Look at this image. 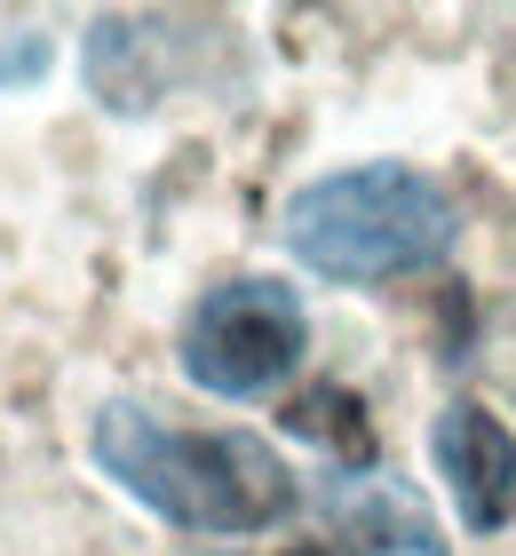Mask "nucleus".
Returning a JSON list of instances; mask_svg holds the SVG:
<instances>
[{"label": "nucleus", "instance_id": "obj_1", "mask_svg": "<svg viewBox=\"0 0 516 556\" xmlns=\"http://www.w3.org/2000/svg\"><path fill=\"white\" fill-rule=\"evenodd\" d=\"M88 453L119 493L160 509L184 533H270L294 509L287 462L247 429H175L136 397H112L88 421Z\"/></svg>", "mask_w": 516, "mask_h": 556}, {"label": "nucleus", "instance_id": "obj_2", "mask_svg": "<svg viewBox=\"0 0 516 556\" xmlns=\"http://www.w3.org/2000/svg\"><path fill=\"white\" fill-rule=\"evenodd\" d=\"M461 215L437 175L366 160L342 175H318L287 199V247L342 287H381V278H413L453 247Z\"/></svg>", "mask_w": 516, "mask_h": 556}, {"label": "nucleus", "instance_id": "obj_3", "mask_svg": "<svg viewBox=\"0 0 516 556\" xmlns=\"http://www.w3.org/2000/svg\"><path fill=\"white\" fill-rule=\"evenodd\" d=\"M302 350H310V318L287 278H223L191 302L175 358L206 397H263L302 366Z\"/></svg>", "mask_w": 516, "mask_h": 556}, {"label": "nucleus", "instance_id": "obj_4", "mask_svg": "<svg viewBox=\"0 0 516 556\" xmlns=\"http://www.w3.org/2000/svg\"><path fill=\"white\" fill-rule=\"evenodd\" d=\"M429 453H437V477L453 485L461 525L501 533L516 517V438L484 406H445L429 429Z\"/></svg>", "mask_w": 516, "mask_h": 556}, {"label": "nucleus", "instance_id": "obj_5", "mask_svg": "<svg viewBox=\"0 0 516 556\" xmlns=\"http://www.w3.org/2000/svg\"><path fill=\"white\" fill-rule=\"evenodd\" d=\"M333 525H342V556H445V533L413 493L381 485V477H342L333 485Z\"/></svg>", "mask_w": 516, "mask_h": 556}, {"label": "nucleus", "instance_id": "obj_6", "mask_svg": "<svg viewBox=\"0 0 516 556\" xmlns=\"http://www.w3.org/2000/svg\"><path fill=\"white\" fill-rule=\"evenodd\" d=\"M88 88L112 112H151L167 96V56L151 16H96L88 24Z\"/></svg>", "mask_w": 516, "mask_h": 556}, {"label": "nucleus", "instance_id": "obj_7", "mask_svg": "<svg viewBox=\"0 0 516 556\" xmlns=\"http://www.w3.org/2000/svg\"><path fill=\"white\" fill-rule=\"evenodd\" d=\"M287 429L294 438H310V445H326L333 462H342V477L357 469L366 477V462H374V421H366V406H357L350 390H302L294 406H287Z\"/></svg>", "mask_w": 516, "mask_h": 556}, {"label": "nucleus", "instance_id": "obj_8", "mask_svg": "<svg viewBox=\"0 0 516 556\" xmlns=\"http://www.w3.org/2000/svg\"><path fill=\"white\" fill-rule=\"evenodd\" d=\"M48 56L56 48H48V33L33 16H0V88H33L48 72Z\"/></svg>", "mask_w": 516, "mask_h": 556}, {"label": "nucleus", "instance_id": "obj_9", "mask_svg": "<svg viewBox=\"0 0 516 556\" xmlns=\"http://www.w3.org/2000/svg\"><path fill=\"white\" fill-rule=\"evenodd\" d=\"M287 556H342V548H287Z\"/></svg>", "mask_w": 516, "mask_h": 556}]
</instances>
